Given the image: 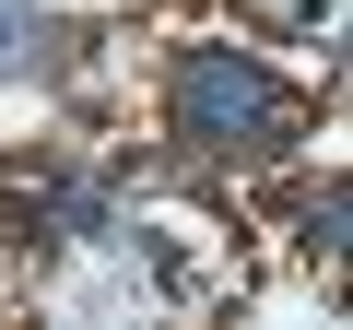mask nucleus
Wrapping results in <instances>:
<instances>
[{"label":"nucleus","instance_id":"obj_1","mask_svg":"<svg viewBox=\"0 0 353 330\" xmlns=\"http://www.w3.org/2000/svg\"><path fill=\"white\" fill-rule=\"evenodd\" d=\"M176 106H189V130L201 142H248V130H271V71L259 59H236V48H201L189 71H176Z\"/></svg>","mask_w":353,"mask_h":330},{"label":"nucleus","instance_id":"obj_2","mask_svg":"<svg viewBox=\"0 0 353 330\" xmlns=\"http://www.w3.org/2000/svg\"><path fill=\"white\" fill-rule=\"evenodd\" d=\"M12 48H24V12H12V0H0V59H12Z\"/></svg>","mask_w":353,"mask_h":330}]
</instances>
